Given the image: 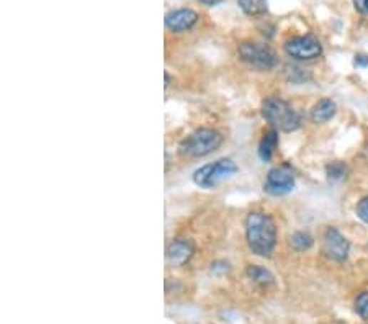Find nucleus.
I'll use <instances>...</instances> for the list:
<instances>
[{
	"label": "nucleus",
	"instance_id": "18",
	"mask_svg": "<svg viewBox=\"0 0 368 324\" xmlns=\"http://www.w3.org/2000/svg\"><path fill=\"white\" fill-rule=\"evenodd\" d=\"M355 213L362 221L365 223V225H368V197H364L359 203H357Z\"/></svg>",
	"mask_w": 368,
	"mask_h": 324
},
{
	"label": "nucleus",
	"instance_id": "21",
	"mask_svg": "<svg viewBox=\"0 0 368 324\" xmlns=\"http://www.w3.org/2000/svg\"><path fill=\"white\" fill-rule=\"evenodd\" d=\"M354 5L360 14L368 15V0H354Z\"/></svg>",
	"mask_w": 368,
	"mask_h": 324
},
{
	"label": "nucleus",
	"instance_id": "15",
	"mask_svg": "<svg viewBox=\"0 0 368 324\" xmlns=\"http://www.w3.org/2000/svg\"><path fill=\"white\" fill-rule=\"evenodd\" d=\"M315 244V239L311 234L305 233V231H298L295 233L292 238H290V245L297 250V253H305V250H308L311 245Z\"/></svg>",
	"mask_w": 368,
	"mask_h": 324
},
{
	"label": "nucleus",
	"instance_id": "6",
	"mask_svg": "<svg viewBox=\"0 0 368 324\" xmlns=\"http://www.w3.org/2000/svg\"><path fill=\"white\" fill-rule=\"evenodd\" d=\"M295 188V174L292 167L283 164L278 167H273L269 171V174L265 177L264 182V190L272 197H283L292 192Z\"/></svg>",
	"mask_w": 368,
	"mask_h": 324
},
{
	"label": "nucleus",
	"instance_id": "10",
	"mask_svg": "<svg viewBox=\"0 0 368 324\" xmlns=\"http://www.w3.org/2000/svg\"><path fill=\"white\" fill-rule=\"evenodd\" d=\"M197 21H198V15L190 9H178L165 15V26L174 33L190 30Z\"/></svg>",
	"mask_w": 368,
	"mask_h": 324
},
{
	"label": "nucleus",
	"instance_id": "8",
	"mask_svg": "<svg viewBox=\"0 0 368 324\" xmlns=\"http://www.w3.org/2000/svg\"><path fill=\"white\" fill-rule=\"evenodd\" d=\"M350 244L347 238L337 228H327L322 238V254L332 262H344L347 259Z\"/></svg>",
	"mask_w": 368,
	"mask_h": 324
},
{
	"label": "nucleus",
	"instance_id": "11",
	"mask_svg": "<svg viewBox=\"0 0 368 324\" xmlns=\"http://www.w3.org/2000/svg\"><path fill=\"white\" fill-rule=\"evenodd\" d=\"M336 111L337 105L332 98H321L320 102L315 105L313 110H311V120L322 125V123H327L331 120L332 116L336 115Z\"/></svg>",
	"mask_w": 368,
	"mask_h": 324
},
{
	"label": "nucleus",
	"instance_id": "19",
	"mask_svg": "<svg viewBox=\"0 0 368 324\" xmlns=\"http://www.w3.org/2000/svg\"><path fill=\"white\" fill-rule=\"evenodd\" d=\"M228 270H230V264L225 260H216L211 264V272L213 273H226Z\"/></svg>",
	"mask_w": 368,
	"mask_h": 324
},
{
	"label": "nucleus",
	"instance_id": "12",
	"mask_svg": "<svg viewBox=\"0 0 368 324\" xmlns=\"http://www.w3.org/2000/svg\"><path fill=\"white\" fill-rule=\"evenodd\" d=\"M278 146V133L277 130H270L264 133V136H262L260 143H259V158L264 161V162H269L272 159L273 153H275V149Z\"/></svg>",
	"mask_w": 368,
	"mask_h": 324
},
{
	"label": "nucleus",
	"instance_id": "5",
	"mask_svg": "<svg viewBox=\"0 0 368 324\" xmlns=\"http://www.w3.org/2000/svg\"><path fill=\"white\" fill-rule=\"evenodd\" d=\"M239 56L244 63L260 71H270L277 66V54L267 44L245 41L239 46Z\"/></svg>",
	"mask_w": 368,
	"mask_h": 324
},
{
	"label": "nucleus",
	"instance_id": "1",
	"mask_svg": "<svg viewBox=\"0 0 368 324\" xmlns=\"http://www.w3.org/2000/svg\"><path fill=\"white\" fill-rule=\"evenodd\" d=\"M245 239L255 255H270L277 245L275 223L269 215L252 211L245 218Z\"/></svg>",
	"mask_w": 368,
	"mask_h": 324
},
{
	"label": "nucleus",
	"instance_id": "20",
	"mask_svg": "<svg viewBox=\"0 0 368 324\" xmlns=\"http://www.w3.org/2000/svg\"><path fill=\"white\" fill-rule=\"evenodd\" d=\"M354 66L355 68H368V54H355L354 58Z\"/></svg>",
	"mask_w": 368,
	"mask_h": 324
},
{
	"label": "nucleus",
	"instance_id": "2",
	"mask_svg": "<svg viewBox=\"0 0 368 324\" xmlns=\"http://www.w3.org/2000/svg\"><path fill=\"white\" fill-rule=\"evenodd\" d=\"M262 115L273 130L292 133L301 126V116L285 100L270 97L262 105Z\"/></svg>",
	"mask_w": 368,
	"mask_h": 324
},
{
	"label": "nucleus",
	"instance_id": "16",
	"mask_svg": "<svg viewBox=\"0 0 368 324\" xmlns=\"http://www.w3.org/2000/svg\"><path fill=\"white\" fill-rule=\"evenodd\" d=\"M345 174H347V166L344 164V162H331V164H327L326 167V176L329 181H342V178L345 177Z\"/></svg>",
	"mask_w": 368,
	"mask_h": 324
},
{
	"label": "nucleus",
	"instance_id": "7",
	"mask_svg": "<svg viewBox=\"0 0 368 324\" xmlns=\"http://www.w3.org/2000/svg\"><path fill=\"white\" fill-rule=\"evenodd\" d=\"M285 53L300 61H310L321 56L322 48L321 43L313 35L295 36L285 41Z\"/></svg>",
	"mask_w": 368,
	"mask_h": 324
},
{
	"label": "nucleus",
	"instance_id": "14",
	"mask_svg": "<svg viewBox=\"0 0 368 324\" xmlns=\"http://www.w3.org/2000/svg\"><path fill=\"white\" fill-rule=\"evenodd\" d=\"M237 4L249 16H259L267 12V0H237Z\"/></svg>",
	"mask_w": 368,
	"mask_h": 324
},
{
	"label": "nucleus",
	"instance_id": "17",
	"mask_svg": "<svg viewBox=\"0 0 368 324\" xmlns=\"http://www.w3.org/2000/svg\"><path fill=\"white\" fill-rule=\"evenodd\" d=\"M355 311L362 320L368 321V292H362L355 298Z\"/></svg>",
	"mask_w": 368,
	"mask_h": 324
},
{
	"label": "nucleus",
	"instance_id": "13",
	"mask_svg": "<svg viewBox=\"0 0 368 324\" xmlns=\"http://www.w3.org/2000/svg\"><path fill=\"white\" fill-rule=\"evenodd\" d=\"M247 277L252 282L262 285V287H269V285H273V282H275V278H273L272 273L260 265H249Z\"/></svg>",
	"mask_w": 368,
	"mask_h": 324
},
{
	"label": "nucleus",
	"instance_id": "9",
	"mask_svg": "<svg viewBox=\"0 0 368 324\" xmlns=\"http://www.w3.org/2000/svg\"><path fill=\"white\" fill-rule=\"evenodd\" d=\"M195 253L193 243L188 239H174L165 248V260L170 267H183Z\"/></svg>",
	"mask_w": 368,
	"mask_h": 324
},
{
	"label": "nucleus",
	"instance_id": "4",
	"mask_svg": "<svg viewBox=\"0 0 368 324\" xmlns=\"http://www.w3.org/2000/svg\"><path fill=\"white\" fill-rule=\"evenodd\" d=\"M237 172V166L231 159H220L213 164H206L195 171L193 182L202 188H213L216 183H220L225 178H230Z\"/></svg>",
	"mask_w": 368,
	"mask_h": 324
},
{
	"label": "nucleus",
	"instance_id": "22",
	"mask_svg": "<svg viewBox=\"0 0 368 324\" xmlns=\"http://www.w3.org/2000/svg\"><path fill=\"white\" fill-rule=\"evenodd\" d=\"M200 2H202L203 5H206V7H213V5L221 4L223 0H200Z\"/></svg>",
	"mask_w": 368,
	"mask_h": 324
},
{
	"label": "nucleus",
	"instance_id": "3",
	"mask_svg": "<svg viewBox=\"0 0 368 324\" xmlns=\"http://www.w3.org/2000/svg\"><path fill=\"white\" fill-rule=\"evenodd\" d=\"M223 136L211 128H200L190 136L183 139L178 146V153L188 158H205L221 146Z\"/></svg>",
	"mask_w": 368,
	"mask_h": 324
}]
</instances>
